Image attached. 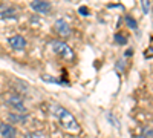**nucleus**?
I'll return each instance as SVG.
<instances>
[{"mask_svg":"<svg viewBox=\"0 0 153 138\" xmlns=\"http://www.w3.org/2000/svg\"><path fill=\"white\" fill-rule=\"evenodd\" d=\"M80 12H81V16H89V9H87V8H84V6H81V8H80Z\"/></svg>","mask_w":153,"mask_h":138,"instance_id":"15","label":"nucleus"},{"mask_svg":"<svg viewBox=\"0 0 153 138\" xmlns=\"http://www.w3.org/2000/svg\"><path fill=\"white\" fill-rule=\"evenodd\" d=\"M141 6H143V11L147 14L149 9H150V2H146V0H144V2H141Z\"/></svg>","mask_w":153,"mask_h":138,"instance_id":"13","label":"nucleus"},{"mask_svg":"<svg viewBox=\"0 0 153 138\" xmlns=\"http://www.w3.org/2000/svg\"><path fill=\"white\" fill-rule=\"evenodd\" d=\"M147 51H149V52H144V57H149V58H150V57L153 55V42H152V46L147 49Z\"/></svg>","mask_w":153,"mask_h":138,"instance_id":"14","label":"nucleus"},{"mask_svg":"<svg viewBox=\"0 0 153 138\" xmlns=\"http://www.w3.org/2000/svg\"><path fill=\"white\" fill-rule=\"evenodd\" d=\"M9 120H12L14 123H23L26 120V115H17V114H9Z\"/></svg>","mask_w":153,"mask_h":138,"instance_id":"9","label":"nucleus"},{"mask_svg":"<svg viewBox=\"0 0 153 138\" xmlns=\"http://www.w3.org/2000/svg\"><path fill=\"white\" fill-rule=\"evenodd\" d=\"M115 42L120 43V45H126L127 43V39H126L124 35H121V34H117V35H115Z\"/></svg>","mask_w":153,"mask_h":138,"instance_id":"11","label":"nucleus"},{"mask_svg":"<svg viewBox=\"0 0 153 138\" xmlns=\"http://www.w3.org/2000/svg\"><path fill=\"white\" fill-rule=\"evenodd\" d=\"M51 46H52V51H55L57 54L63 55L65 58H68V60H72V58H74V51L69 48V45H68L66 42L54 40L52 43H51Z\"/></svg>","mask_w":153,"mask_h":138,"instance_id":"2","label":"nucleus"},{"mask_svg":"<svg viewBox=\"0 0 153 138\" xmlns=\"http://www.w3.org/2000/svg\"><path fill=\"white\" fill-rule=\"evenodd\" d=\"M31 8L37 12V14H49L51 11V3L49 2H43V0H34L31 2Z\"/></svg>","mask_w":153,"mask_h":138,"instance_id":"3","label":"nucleus"},{"mask_svg":"<svg viewBox=\"0 0 153 138\" xmlns=\"http://www.w3.org/2000/svg\"><path fill=\"white\" fill-rule=\"evenodd\" d=\"M54 26H55V31L58 32V35H61V37H68V35L71 34V28H69V25H68L65 20H63V19L55 20Z\"/></svg>","mask_w":153,"mask_h":138,"instance_id":"4","label":"nucleus"},{"mask_svg":"<svg viewBox=\"0 0 153 138\" xmlns=\"http://www.w3.org/2000/svg\"><path fill=\"white\" fill-rule=\"evenodd\" d=\"M16 134H17V131H16L14 126L6 124V123L0 124V135L3 138H16Z\"/></svg>","mask_w":153,"mask_h":138,"instance_id":"6","label":"nucleus"},{"mask_svg":"<svg viewBox=\"0 0 153 138\" xmlns=\"http://www.w3.org/2000/svg\"><path fill=\"white\" fill-rule=\"evenodd\" d=\"M57 117L60 120V124L63 129H66L68 132H72V134H78L80 132V126L76 120L74 118V115L65 107H57Z\"/></svg>","mask_w":153,"mask_h":138,"instance_id":"1","label":"nucleus"},{"mask_svg":"<svg viewBox=\"0 0 153 138\" xmlns=\"http://www.w3.org/2000/svg\"><path fill=\"white\" fill-rule=\"evenodd\" d=\"M9 45L17 49V51H22V49H25V46H26V40H25V37L22 35H12L9 39Z\"/></svg>","mask_w":153,"mask_h":138,"instance_id":"7","label":"nucleus"},{"mask_svg":"<svg viewBox=\"0 0 153 138\" xmlns=\"http://www.w3.org/2000/svg\"><path fill=\"white\" fill-rule=\"evenodd\" d=\"M138 138H149V137H146V135H139Z\"/></svg>","mask_w":153,"mask_h":138,"instance_id":"17","label":"nucleus"},{"mask_svg":"<svg viewBox=\"0 0 153 138\" xmlns=\"http://www.w3.org/2000/svg\"><path fill=\"white\" fill-rule=\"evenodd\" d=\"M8 104L12 106L14 109H17L20 114H25V112H26V109H25V104H23V100H22V97H19V95H11L9 100H8Z\"/></svg>","mask_w":153,"mask_h":138,"instance_id":"5","label":"nucleus"},{"mask_svg":"<svg viewBox=\"0 0 153 138\" xmlns=\"http://www.w3.org/2000/svg\"><path fill=\"white\" fill-rule=\"evenodd\" d=\"M126 23L129 25V28H132V29H136V22L130 17V16H126Z\"/></svg>","mask_w":153,"mask_h":138,"instance_id":"10","label":"nucleus"},{"mask_svg":"<svg viewBox=\"0 0 153 138\" xmlns=\"http://www.w3.org/2000/svg\"><path fill=\"white\" fill-rule=\"evenodd\" d=\"M28 138H45V134L43 132H34V134H29Z\"/></svg>","mask_w":153,"mask_h":138,"instance_id":"12","label":"nucleus"},{"mask_svg":"<svg viewBox=\"0 0 153 138\" xmlns=\"http://www.w3.org/2000/svg\"><path fill=\"white\" fill-rule=\"evenodd\" d=\"M146 134H147L149 138H153V131L152 129H146Z\"/></svg>","mask_w":153,"mask_h":138,"instance_id":"16","label":"nucleus"},{"mask_svg":"<svg viewBox=\"0 0 153 138\" xmlns=\"http://www.w3.org/2000/svg\"><path fill=\"white\" fill-rule=\"evenodd\" d=\"M0 16L5 17V19H8V17H14V16H16V9L12 8V6H6V5H3V6H0Z\"/></svg>","mask_w":153,"mask_h":138,"instance_id":"8","label":"nucleus"}]
</instances>
